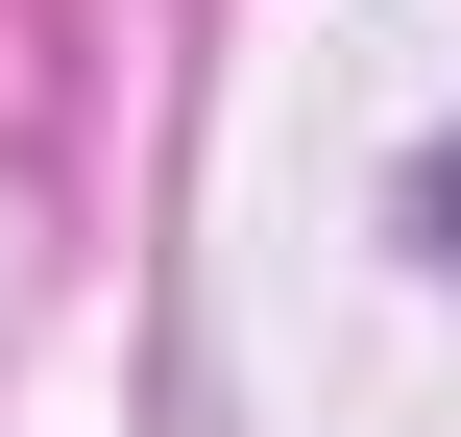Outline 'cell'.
Masks as SVG:
<instances>
[{
  "mask_svg": "<svg viewBox=\"0 0 461 437\" xmlns=\"http://www.w3.org/2000/svg\"><path fill=\"white\" fill-rule=\"evenodd\" d=\"M413 219H438V268H461V122H438V170H413Z\"/></svg>",
  "mask_w": 461,
  "mask_h": 437,
  "instance_id": "cell-1",
  "label": "cell"
}]
</instances>
